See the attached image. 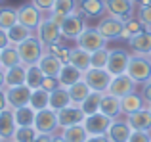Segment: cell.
<instances>
[{"label":"cell","mask_w":151,"mask_h":142,"mask_svg":"<svg viewBox=\"0 0 151 142\" xmlns=\"http://www.w3.org/2000/svg\"><path fill=\"white\" fill-rule=\"evenodd\" d=\"M77 8L84 17H101L107 12L105 0H78Z\"/></svg>","instance_id":"18"},{"label":"cell","mask_w":151,"mask_h":142,"mask_svg":"<svg viewBox=\"0 0 151 142\" xmlns=\"http://www.w3.org/2000/svg\"><path fill=\"white\" fill-rule=\"evenodd\" d=\"M149 60H151V54H149Z\"/></svg>","instance_id":"55"},{"label":"cell","mask_w":151,"mask_h":142,"mask_svg":"<svg viewBox=\"0 0 151 142\" xmlns=\"http://www.w3.org/2000/svg\"><path fill=\"white\" fill-rule=\"evenodd\" d=\"M130 135H132V129H130V125L121 119H115L113 123H111L109 131H107V138L111 142H128Z\"/></svg>","instance_id":"22"},{"label":"cell","mask_w":151,"mask_h":142,"mask_svg":"<svg viewBox=\"0 0 151 142\" xmlns=\"http://www.w3.org/2000/svg\"><path fill=\"white\" fill-rule=\"evenodd\" d=\"M17 52H19V56H21V64L29 67V65H37L38 62H40V58L44 56L46 48L37 38V35H33V37H29L27 41H23L21 44H17Z\"/></svg>","instance_id":"1"},{"label":"cell","mask_w":151,"mask_h":142,"mask_svg":"<svg viewBox=\"0 0 151 142\" xmlns=\"http://www.w3.org/2000/svg\"><path fill=\"white\" fill-rule=\"evenodd\" d=\"M130 48L136 54H142V56H149L151 54V29H144L138 35H134L130 38Z\"/></svg>","instance_id":"20"},{"label":"cell","mask_w":151,"mask_h":142,"mask_svg":"<svg viewBox=\"0 0 151 142\" xmlns=\"http://www.w3.org/2000/svg\"><path fill=\"white\" fill-rule=\"evenodd\" d=\"M128 62H130V54L126 50H111L109 52V62H107V71H109L113 77L117 75L126 73V67H128Z\"/></svg>","instance_id":"15"},{"label":"cell","mask_w":151,"mask_h":142,"mask_svg":"<svg viewBox=\"0 0 151 142\" xmlns=\"http://www.w3.org/2000/svg\"><path fill=\"white\" fill-rule=\"evenodd\" d=\"M128 142H151V133L149 131H132Z\"/></svg>","instance_id":"41"},{"label":"cell","mask_w":151,"mask_h":142,"mask_svg":"<svg viewBox=\"0 0 151 142\" xmlns=\"http://www.w3.org/2000/svg\"><path fill=\"white\" fill-rule=\"evenodd\" d=\"M0 142H2V138H0Z\"/></svg>","instance_id":"56"},{"label":"cell","mask_w":151,"mask_h":142,"mask_svg":"<svg viewBox=\"0 0 151 142\" xmlns=\"http://www.w3.org/2000/svg\"><path fill=\"white\" fill-rule=\"evenodd\" d=\"M75 10H77V0H55L54 8H52V12H50V19L55 21L58 25H61L63 19H65L67 15H71Z\"/></svg>","instance_id":"17"},{"label":"cell","mask_w":151,"mask_h":142,"mask_svg":"<svg viewBox=\"0 0 151 142\" xmlns=\"http://www.w3.org/2000/svg\"><path fill=\"white\" fill-rule=\"evenodd\" d=\"M134 2H136V0H134Z\"/></svg>","instance_id":"58"},{"label":"cell","mask_w":151,"mask_h":142,"mask_svg":"<svg viewBox=\"0 0 151 142\" xmlns=\"http://www.w3.org/2000/svg\"><path fill=\"white\" fill-rule=\"evenodd\" d=\"M31 108H33L35 112L50 108V92L48 90H44V88L33 90V94H31Z\"/></svg>","instance_id":"34"},{"label":"cell","mask_w":151,"mask_h":142,"mask_svg":"<svg viewBox=\"0 0 151 142\" xmlns=\"http://www.w3.org/2000/svg\"><path fill=\"white\" fill-rule=\"evenodd\" d=\"M134 0H105L107 6V14L113 15V17H119L122 21H128L134 15Z\"/></svg>","instance_id":"13"},{"label":"cell","mask_w":151,"mask_h":142,"mask_svg":"<svg viewBox=\"0 0 151 142\" xmlns=\"http://www.w3.org/2000/svg\"><path fill=\"white\" fill-rule=\"evenodd\" d=\"M42 83H44V73L40 71L38 65H29L27 67V81L25 85L29 88L37 90V88H42Z\"/></svg>","instance_id":"36"},{"label":"cell","mask_w":151,"mask_h":142,"mask_svg":"<svg viewBox=\"0 0 151 142\" xmlns=\"http://www.w3.org/2000/svg\"><path fill=\"white\" fill-rule=\"evenodd\" d=\"M107 44V38L103 37L98 29H92V27H86L77 38V46L86 52H96V50L105 48Z\"/></svg>","instance_id":"5"},{"label":"cell","mask_w":151,"mask_h":142,"mask_svg":"<svg viewBox=\"0 0 151 142\" xmlns=\"http://www.w3.org/2000/svg\"><path fill=\"white\" fill-rule=\"evenodd\" d=\"M2 142H15V140H2Z\"/></svg>","instance_id":"53"},{"label":"cell","mask_w":151,"mask_h":142,"mask_svg":"<svg viewBox=\"0 0 151 142\" xmlns=\"http://www.w3.org/2000/svg\"><path fill=\"white\" fill-rule=\"evenodd\" d=\"M8 109V96H6V86H0V112Z\"/></svg>","instance_id":"46"},{"label":"cell","mask_w":151,"mask_h":142,"mask_svg":"<svg viewBox=\"0 0 151 142\" xmlns=\"http://www.w3.org/2000/svg\"><path fill=\"white\" fill-rule=\"evenodd\" d=\"M82 79H84V83H86V85H88L92 90H96V92H107L111 81H113V75H111L107 69L90 67V69L84 71Z\"/></svg>","instance_id":"4"},{"label":"cell","mask_w":151,"mask_h":142,"mask_svg":"<svg viewBox=\"0 0 151 142\" xmlns=\"http://www.w3.org/2000/svg\"><path fill=\"white\" fill-rule=\"evenodd\" d=\"M61 136L65 138V142H86L88 140V131L84 129V125H73V127L61 129Z\"/></svg>","instance_id":"32"},{"label":"cell","mask_w":151,"mask_h":142,"mask_svg":"<svg viewBox=\"0 0 151 142\" xmlns=\"http://www.w3.org/2000/svg\"><path fill=\"white\" fill-rule=\"evenodd\" d=\"M52 136H54V135H44V133H38L37 138H35V142H52Z\"/></svg>","instance_id":"49"},{"label":"cell","mask_w":151,"mask_h":142,"mask_svg":"<svg viewBox=\"0 0 151 142\" xmlns=\"http://www.w3.org/2000/svg\"><path fill=\"white\" fill-rule=\"evenodd\" d=\"M101 98H103V92H96V90H92V92H90V96L81 104L84 115H92V113H98V112H100Z\"/></svg>","instance_id":"35"},{"label":"cell","mask_w":151,"mask_h":142,"mask_svg":"<svg viewBox=\"0 0 151 142\" xmlns=\"http://www.w3.org/2000/svg\"><path fill=\"white\" fill-rule=\"evenodd\" d=\"M100 112L103 115L111 117V119H117L121 115V98L113 96L109 92H103V98H101V104H100Z\"/></svg>","instance_id":"23"},{"label":"cell","mask_w":151,"mask_h":142,"mask_svg":"<svg viewBox=\"0 0 151 142\" xmlns=\"http://www.w3.org/2000/svg\"><path fill=\"white\" fill-rule=\"evenodd\" d=\"M27 81V65L19 64L15 67L6 69V88L8 86H17V85H25Z\"/></svg>","instance_id":"29"},{"label":"cell","mask_w":151,"mask_h":142,"mask_svg":"<svg viewBox=\"0 0 151 142\" xmlns=\"http://www.w3.org/2000/svg\"><path fill=\"white\" fill-rule=\"evenodd\" d=\"M124 25H126V23L122 21V19L113 17V15H107V17H103L101 21L98 23L96 29L100 31V33L107 38V41H111V38H121V37H122Z\"/></svg>","instance_id":"12"},{"label":"cell","mask_w":151,"mask_h":142,"mask_svg":"<svg viewBox=\"0 0 151 142\" xmlns=\"http://www.w3.org/2000/svg\"><path fill=\"white\" fill-rule=\"evenodd\" d=\"M37 135H38V131L35 127H17V131L14 135V140L15 142H35Z\"/></svg>","instance_id":"38"},{"label":"cell","mask_w":151,"mask_h":142,"mask_svg":"<svg viewBox=\"0 0 151 142\" xmlns=\"http://www.w3.org/2000/svg\"><path fill=\"white\" fill-rule=\"evenodd\" d=\"M136 86H138V83L134 81L130 75L122 73V75L113 77V81H111L107 92L113 94V96H117V98H124V96H128V94L136 92Z\"/></svg>","instance_id":"10"},{"label":"cell","mask_w":151,"mask_h":142,"mask_svg":"<svg viewBox=\"0 0 151 142\" xmlns=\"http://www.w3.org/2000/svg\"><path fill=\"white\" fill-rule=\"evenodd\" d=\"M136 4H138V6H149L151 0H136Z\"/></svg>","instance_id":"52"},{"label":"cell","mask_w":151,"mask_h":142,"mask_svg":"<svg viewBox=\"0 0 151 142\" xmlns=\"http://www.w3.org/2000/svg\"><path fill=\"white\" fill-rule=\"evenodd\" d=\"M14 117L17 127H35V117H37V112H35L31 106H23V108L14 109Z\"/></svg>","instance_id":"31"},{"label":"cell","mask_w":151,"mask_h":142,"mask_svg":"<svg viewBox=\"0 0 151 142\" xmlns=\"http://www.w3.org/2000/svg\"><path fill=\"white\" fill-rule=\"evenodd\" d=\"M61 35L63 38H73V41H77L78 35L82 33V31L86 29V21H84V15L78 12V8L73 12L71 15H67L65 19H63L61 25Z\"/></svg>","instance_id":"6"},{"label":"cell","mask_w":151,"mask_h":142,"mask_svg":"<svg viewBox=\"0 0 151 142\" xmlns=\"http://www.w3.org/2000/svg\"><path fill=\"white\" fill-rule=\"evenodd\" d=\"M84 112H82L81 106H67V108L59 109L58 112V123H59V129H67V127H73V125H81L84 121Z\"/></svg>","instance_id":"11"},{"label":"cell","mask_w":151,"mask_h":142,"mask_svg":"<svg viewBox=\"0 0 151 142\" xmlns=\"http://www.w3.org/2000/svg\"><path fill=\"white\" fill-rule=\"evenodd\" d=\"M19 64H21V56H19L15 44H10L8 48L0 50V65H2L4 69L15 67V65H19Z\"/></svg>","instance_id":"30"},{"label":"cell","mask_w":151,"mask_h":142,"mask_svg":"<svg viewBox=\"0 0 151 142\" xmlns=\"http://www.w3.org/2000/svg\"><path fill=\"white\" fill-rule=\"evenodd\" d=\"M126 123L130 125L132 131H151V112L144 108L136 113H130L126 115Z\"/></svg>","instance_id":"21"},{"label":"cell","mask_w":151,"mask_h":142,"mask_svg":"<svg viewBox=\"0 0 151 142\" xmlns=\"http://www.w3.org/2000/svg\"><path fill=\"white\" fill-rule=\"evenodd\" d=\"M0 2H2V0H0Z\"/></svg>","instance_id":"59"},{"label":"cell","mask_w":151,"mask_h":142,"mask_svg":"<svg viewBox=\"0 0 151 142\" xmlns=\"http://www.w3.org/2000/svg\"><path fill=\"white\" fill-rule=\"evenodd\" d=\"M138 19L145 29H151V4L149 6H138Z\"/></svg>","instance_id":"40"},{"label":"cell","mask_w":151,"mask_h":142,"mask_svg":"<svg viewBox=\"0 0 151 142\" xmlns=\"http://www.w3.org/2000/svg\"><path fill=\"white\" fill-rule=\"evenodd\" d=\"M124 23H126V29H128V33L132 35V37H134V35H138L140 31L145 29V27L140 23V19H128V21H124Z\"/></svg>","instance_id":"42"},{"label":"cell","mask_w":151,"mask_h":142,"mask_svg":"<svg viewBox=\"0 0 151 142\" xmlns=\"http://www.w3.org/2000/svg\"><path fill=\"white\" fill-rule=\"evenodd\" d=\"M17 19H19V23H23L25 27L37 31V27L40 25V21L44 17H42V12L38 10L35 4H23L21 8H17Z\"/></svg>","instance_id":"14"},{"label":"cell","mask_w":151,"mask_h":142,"mask_svg":"<svg viewBox=\"0 0 151 142\" xmlns=\"http://www.w3.org/2000/svg\"><path fill=\"white\" fill-rule=\"evenodd\" d=\"M69 64L75 65L77 69H81L82 73H84V71L90 69V65H92V52H86V50H82V48H78V46H75V48H71Z\"/></svg>","instance_id":"25"},{"label":"cell","mask_w":151,"mask_h":142,"mask_svg":"<svg viewBox=\"0 0 151 142\" xmlns=\"http://www.w3.org/2000/svg\"><path fill=\"white\" fill-rule=\"evenodd\" d=\"M144 108H147V104H145L144 96L138 94V92H132V94H128V96L121 98V112L124 113V115L136 113V112H140V109H144Z\"/></svg>","instance_id":"24"},{"label":"cell","mask_w":151,"mask_h":142,"mask_svg":"<svg viewBox=\"0 0 151 142\" xmlns=\"http://www.w3.org/2000/svg\"><path fill=\"white\" fill-rule=\"evenodd\" d=\"M147 109H149V112H151V104H149V106H147Z\"/></svg>","instance_id":"54"},{"label":"cell","mask_w":151,"mask_h":142,"mask_svg":"<svg viewBox=\"0 0 151 142\" xmlns=\"http://www.w3.org/2000/svg\"><path fill=\"white\" fill-rule=\"evenodd\" d=\"M59 79L58 77H44V83H42V88L44 90H48V92H52V90H55V88H59Z\"/></svg>","instance_id":"44"},{"label":"cell","mask_w":151,"mask_h":142,"mask_svg":"<svg viewBox=\"0 0 151 142\" xmlns=\"http://www.w3.org/2000/svg\"><path fill=\"white\" fill-rule=\"evenodd\" d=\"M0 86H6V69L0 67Z\"/></svg>","instance_id":"50"},{"label":"cell","mask_w":151,"mask_h":142,"mask_svg":"<svg viewBox=\"0 0 151 142\" xmlns=\"http://www.w3.org/2000/svg\"><path fill=\"white\" fill-rule=\"evenodd\" d=\"M109 52L111 50L101 48L92 52V65L90 67H96V69H107V62H109Z\"/></svg>","instance_id":"39"},{"label":"cell","mask_w":151,"mask_h":142,"mask_svg":"<svg viewBox=\"0 0 151 142\" xmlns=\"http://www.w3.org/2000/svg\"><path fill=\"white\" fill-rule=\"evenodd\" d=\"M52 142H65V138H63L61 135H54L52 136Z\"/></svg>","instance_id":"51"},{"label":"cell","mask_w":151,"mask_h":142,"mask_svg":"<svg viewBox=\"0 0 151 142\" xmlns=\"http://www.w3.org/2000/svg\"><path fill=\"white\" fill-rule=\"evenodd\" d=\"M54 2H55V0H31V4H35L42 14H46V12L50 14L52 8H54Z\"/></svg>","instance_id":"43"},{"label":"cell","mask_w":151,"mask_h":142,"mask_svg":"<svg viewBox=\"0 0 151 142\" xmlns=\"http://www.w3.org/2000/svg\"><path fill=\"white\" fill-rule=\"evenodd\" d=\"M142 96H144V100H145V104H151V81L149 83H145L144 85V90H142Z\"/></svg>","instance_id":"47"},{"label":"cell","mask_w":151,"mask_h":142,"mask_svg":"<svg viewBox=\"0 0 151 142\" xmlns=\"http://www.w3.org/2000/svg\"><path fill=\"white\" fill-rule=\"evenodd\" d=\"M8 37H10V42L12 44H21L23 41H27L29 37H33V29H29V27H25L23 23H15L14 27H10L8 29Z\"/></svg>","instance_id":"33"},{"label":"cell","mask_w":151,"mask_h":142,"mask_svg":"<svg viewBox=\"0 0 151 142\" xmlns=\"http://www.w3.org/2000/svg\"><path fill=\"white\" fill-rule=\"evenodd\" d=\"M126 75H130L138 85L149 83L151 81V60H149V56H142V54L130 56L128 67H126Z\"/></svg>","instance_id":"2"},{"label":"cell","mask_w":151,"mask_h":142,"mask_svg":"<svg viewBox=\"0 0 151 142\" xmlns=\"http://www.w3.org/2000/svg\"><path fill=\"white\" fill-rule=\"evenodd\" d=\"M0 67H2V65H0Z\"/></svg>","instance_id":"57"},{"label":"cell","mask_w":151,"mask_h":142,"mask_svg":"<svg viewBox=\"0 0 151 142\" xmlns=\"http://www.w3.org/2000/svg\"><path fill=\"white\" fill-rule=\"evenodd\" d=\"M37 65L40 67L42 73H44V77H58L65 64H63L58 56H54V54H50V52H44V56L40 58V62H38Z\"/></svg>","instance_id":"19"},{"label":"cell","mask_w":151,"mask_h":142,"mask_svg":"<svg viewBox=\"0 0 151 142\" xmlns=\"http://www.w3.org/2000/svg\"><path fill=\"white\" fill-rule=\"evenodd\" d=\"M17 131V123L14 117V109L8 108L0 112V138L2 140H14V135Z\"/></svg>","instance_id":"16"},{"label":"cell","mask_w":151,"mask_h":142,"mask_svg":"<svg viewBox=\"0 0 151 142\" xmlns=\"http://www.w3.org/2000/svg\"><path fill=\"white\" fill-rule=\"evenodd\" d=\"M15 23H19L17 19V10L14 8H0V29H10Z\"/></svg>","instance_id":"37"},{"label":"cell","mask_w":151,"mask_h":142,"mask_svg":"<svg viewBox=\"0 0 151 142\" xmlns=\"http://www.w3.org/2000/svg\"><path fill=\"white\" fill-rule=\"evenodd\" d=\"M86 142H111L107 138V135H96V136H88Z\"/></svg>","instance_id":"48"},{"label":"cell","mask_w":151,"mask_h":142,"mask_svg":"<svg viewBox=\"0 0 151 142\" xmlns=\"http://www.w3.org/2000/svg\"><path fill=\"white\" fill-rule=\"evenodd\" d=\"M90 92H92V88L84 83V79H81L78 83H75V85L69 86V96H71V102H73L75 106H81L82 102L90 96Z\"/></svg>","instance_id":"28"},{"label":"cell","mask_w":151,"mask_h":142,"mask_svg":"<svg viewBox=\"0 0 151 142\" xmlns=\"http://www.w3.org/2000/svg\"><path fill=\"white\" fill-rule=\"evenodd\" d=\"M12 42H10V37H8V31L6 29H0V50L8 48Z\"/></svg>","instance_id":"45"},{"label":"cell","mask_w":151,"mask_h":142,"mask_svg":"<svg viewBox=\"0 0 151 142\" xmlns=\"http://www.w3.org/2000/svg\"><path fill=\"white\" fill-rule=\"evenodd\" d=\"M113 121L115 119H111V117L103 115L101 112H98V113H92V115H86L82 125H84V129L88 131L90 136H96V135H107Z\"/></svg>","instance_id":"9"},{"label":"cell","mask_w":151,"mask_h":142,"mask_svg":"<svg viewBox=\"0 0 151 142\" xmlns=\"http://www.w3.org/2000/svg\"><path fill=\"white\" fill-rule=\"evenodd\" d=\"M35 129L38 133H44V135H55V131L59 129L58 123V112L52 108L40 109L37 112V117H35Z\"/></svg>","instance_id":"7"},{"label":"cell","mask_w":151,"mask_h":142,"mask_svg":"<svg viewBox=\"0 0 151 142\" xmlns=\"http://www.w3.org/2000/svg\"><path fill=\"white\" fill-rule=\"evenodd\" d=\"M31 94H33V88H29L27 85L8 86L6 88L8 108L17 109V108H23V106H31Z\"/></svg>","instance_id":"8"},{"label":"cell","mask_w":151,"mask_h":142,"mask_svg":"<svg viewBox=\"0 0 151 142\" xmlns=\"http://www.w3.org/2000/svg\"><path fill=\"white\" fill-rule=\"evenodd\" d=\"M82 71L81 69H77L75 65H71V64H65L61 67V71H59V75H58V79H59V85L61 86H65V88H69L71 85H75V83H78L82 79Z\"/></svg>","instance_id":"26"},{"label":"cell","mask_w":151,"mask_h":142,"mask_svg":"<svg viewBox=\"0 0 151 142\" xmlns=\"http://www.w3.org/2000/svg\"><path fill=\"white\" fill-rule=\"evenodd\" d=\"M73 102H71V96H69V88H65V86H59V88L52 90L50 92V108L55 109V112H59V109L67 108V106H71Z\"/></svg>","instance_id":"27"},{"label":"cell","mask_w":151,"mask_h":142,"mask_svg":"<svg viewBox=\"0 0 151 142\" xmlns=\"http://www.w3.org/2000/svg\"><path fill=\"white\" fill-rule=\"evenodd\" d=\"M61 27L55 21H52L50 17H44L40 21V25L37 27V38L44 44V48H48L52 44H58L61 41Z\"/></svg>","instance_id":"3"}]
</instances>
